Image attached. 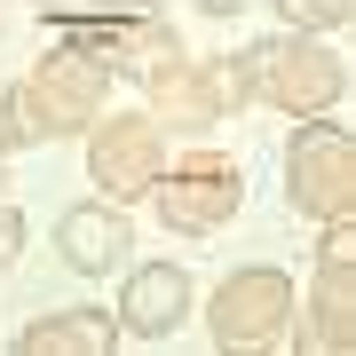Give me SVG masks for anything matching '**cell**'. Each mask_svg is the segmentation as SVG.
<instances>
[{
  "instance_id": "12",
  "label": "cell",
  "mask_w": 356,
  "mask_h": 356,
  "mask_svg": "<svg viewBox=\"0 0 356 356\" xmlns=\"http://www.w3.org/2000/svg\"><path fill=\"white\" fill-rule=\"evenodd\" d=\"M64 325H72L79 356H111L119 348V309H64Z\"/></svg>"
},
{
  "instance_id": "16",
  "label": "cell",
  "mask_w": 356,
  "mask_h": 356,
  "mask_svg": "<svg viewBox=\"0 0 356 356\" xmlns=\"http://www.w3.org/2000/svg\"><path fill=\"white\" fill-rule=\"evenodd\" d=\"M16 254H24V214L0 198V261H16Z\"/></svg>"
},
{
  "instance_id": "6",
  "label": "cell",
  "mask_w": 356,
  "mask_h": 356,
  "mask_svg": "<svg viewBox=\"0 0 356 356\" xmlns=\"http://www.w3.org/2000/svg\"><path fill=\"white\" fill-rule=\"evenodd\" d=\"M88 175H95V191H111V198L159 191V175H166L159 119H95L88 127Z\"/></svg>"
},
{
  "instance_id": "11",
  "label": "cell",
  "mask_w": 356,
  "mask_h": 356,
  "mask_svg": "<svg viewBox=\"0 0 356 356\" xmlns=\"http://www.w3.org/2000/svg\"><path fill=\"white\" fill-rule=\"evenodd\" d=\"M206 88H214V111H222V119L245 111V103H254V72H245V56H214V64H206Z\"/></svg>"
},
{
  "instance_id": "13",
  "label": "cell",
  "mask_w": 356,
  "mask_h": 356,
  "mask_svg": "<svg viewBox=\"0 0 356 356\" xmlns=\"http://www.w3.org/2000/svg\"><path fill=\"white\" fill-rule=\"evenodd\" d=\"M64 348H72V325L64 317H40V325L16 332V356H64Z\"/></svg>"
},
{
  "instance_id": "8",
  "label": "cell",
  "mask_w": 356,
  "mask_h": 356,
  "mask_svg": "<svg viewBox=\"0 0 356 356\" xmlns=\"http://www.w3.org/2000/svg\"><path fill=\"white\" fill-rule=\"evenodd\" d=\"M182 317H191V269H182V261H143V269H127V293H119V325H127V332L166 341Z\"/></svg>"
},
{
  "instance_id": "9",
  "label": "cell",
  "mask_w": 356,
  "mask_h": 356,
  "mask_svg": "<svg viewBox=\"0 0 356 356\" xmlns=\"http://www.w3.org/2000/svg\"><path fill=\"white\" fill-rule=\"evenodd\" d=\"M356 341V261H317V293H309V325H301V348L309 356H341Z\"/></svg>"
},
{
  "instance_id": "2",
  "label": "cell",
  "mask_w": 356,
  "mask_h": 356,
  "mask_svg": "<svg viewBox=\"0 0 356 356\" xmlns=\"http://www.w3.org/2000/svg\"><path fill=\"white\" fill-rule=\"evenodd\" d=\"M103 95H111V64H95L79 48H56L16 88V111H24V135H72V127L103 119Z\"/></svg>"
},
{
  "instance_id": "17",
  "label": "cell",
  "mask_w": 356,
  "mask_h": 356,
  "mask_svg": "<svg viewBox=\"0 0 356 356\" xmlns=\"http://www.w3.org/2000/svg\"><path fill=\"white\" fill-rule=\"evenodd\" d=\"M16 143H24V111H16V95H0V166H8Z\"/></svg>"
},
{
  "instance_id": "4",
  "label": "cell",
  "mask_w": 356,
  "mask_h": 356,
  "mask_svg": "<svg viewBox=\"0 0 356 356\" xmlns=\"http://www.w3.org/2000/svg\"><path fill=\"white\" fill-rule=\"evenodd\" d=\"M285 182L301 214H356V143L341 127H301L285 143Z\"/></svg>"
},
{
  "instance_id": "1",
  "label": "cell",
  "mask_w": 356,
  "mask_h": 356,
  "mask_svg": "<svg viewBox=\"0 0 356 356\" xmlns=\"http://www.w3.org/2000/svg\"><path fill=\"white\" fill-rule=\"evenodd\" d=\"M245 72H254V95L277 103V111H293V119H317L325 103H341V88H348V64L325 48V40H309V32H285V40L245 48Z\"/></svg>"
},
{
  "instance_id": "14",
  "label": "cell",
  "mask_w": 356,
  "mask_h": 356,
  "mask_svg": "<svg viewBox=\"0 0 356 356\" xmlns=\"http://www.w3.org/2000/svg\"><path fill=\"white\" fill-rule=\"evenodd\" d=\"M285 16H293V24L332 32V24H348V0H285Z\"/></svg>"
},
{
  "instance_id": "5",
  "label": "cell",
  "mask_w": 356,
  "mask_h": 356,
  "mask_svg": "<svg viewBox=\"0 0 356 356\" xmlns=\"http://www.w3.org/2000/svg\"><path fill=\"white\" fill-rule=\"evenodd\" d=\"M285 317H293V277L285 269H238L214 293V309H206L222 348H269L285 332Z\"/></svg>"
},
{
  "instance_id": "7",
  "label": "cell",
  "mask_w": 356,
  "mask_h": 356,
  "mask_svg": "<svg viewBox=\"0 0 356 356\" xmlns=\"http://www.w3.org/2000/svg\"><path fill=\"white\" fill-rule=\"evenodd\" d=\"M56 254H64L79 277H111V269L135 254V222L119 214L111 198H88V206H72V214L56 222Z\"/></svg>"
},
{
  "instance_id": "15",
  "label": "cell",
  "mask_w": 356,
  "mask_h": 356,
  "mask_svg": "<svg viewBox=\"0 0 356 356\" xmlns=\"http://www.w3.org/2000/svg\"><path fill=\"white\" fill-rule=\"evenodd\" d=\"M325 261H356V222H348V214H332V229H325Z\"/></svg>"
},
{
  "instance_id": "10",
  "label": "cell",
  "mask_w": 356,
  "mask_h": 356,
  "mask_svg": "<svg viewBox=\"0 0 356 356\" xmlns=\"http://www.w3.org/2000/svg\"><path fill=\"white\" fill-rule=\"evenodd\" d=\"M151 111L159 119H182V127H214V88H206V64H182V56H166L151 64Z\"/></svg>"
},
{
  "instance_id": "3",
  "label": "cell",
  "mask_w": 356,
  "mask_h": 356,
  "mask_svg": "<svg viewBox=\"0 0 356 356\" xmlns=\"http://www.w3.org/2000/svg\"><path fill=\"white\" fill-rule=\"evenodd\" d=\"M238 198H245V175H238L229 151H182L159 175V214H166V229H182V238L222 229L238 214Z\"/></svg>"
}]
</instances>
